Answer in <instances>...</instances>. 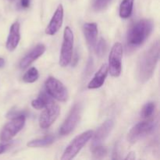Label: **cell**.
Here are the masks:
<instances>
[{
	"label": "cell",
	"mask_w": 160,
	"mask_h": 160,
	"mask_svg": "<svg viewBox=\"0 0 160 160\" xmlns=\"http://www.w3.org/2000/svg\"><path fill=\"white\" fill-rule=\"evenodd\" d=\"M160 43L157 40L140 56L137 65V78L142 83L152 77L159 59Z\"/></svg>",
	"instance_id": "1"
},
{
	"label": "cell",
	"mask_w": 160,
	"mask_h": 160,
	"mask_svg": "<svg viewBox=\"0 0 160 160\" xmlns=\"http://www.w3.org/2000/svg\"><path fill=\"white\" fill-rule=\"evenodd\" d=\"M153 23L150 20L144 19L136 22L128 31V44L135 48L142 45L152 31Z\"/></svg>",
	"instance_id": "2"
},
{
	"label": "cell",
	"mask_w": 160,
	"mask_h": 160,
	"mask_svg": "<svg viewBox=\"0 0 160 160\" xmlns=\"http://www.w3.org/2000/svg\"><path fill=\"white\" fill-rule=\"evenodd\" d=\"M26 121V117L23 114H19L11 118L9 123H6L0 133V141L7 142L13 138L23 128Z\"/></svg>",
	"instance_id": "3"
},
{
	"label": "cell",
	"mask_w": 160,
	"mask_h": 160,
	"mask_svg": "<svg viewBox=\"0 0 160 160\" xmlns=\"http://www.w3.org/2000/svg\"><path fill=\"white\" fill-rule=\"evenodd\" d=\"M93 133L92 131H87L80 135L77 136L66 148L61 159L70 160L73 159L82 149L83 147L87 144V142L92 138Z\"/></svg>",
	"instance_id": "4"
},
{
	"label": "cell",
	"mask_w": 160,
	"mask_h": 160,
	"mask_svg": "<svg viewBox=\"0 0 160 160\" xmlns=\"http://www.w3.org/2000/svg\"><path fill=\"white\" fill-rule=\"evenodd\" d=\"M73 33L70 27H67L64 29L63 40L59 56V65L62 67H67L70 63L73 57Z\"/></svg>",
	"instance_id": "5"
},
{
	"label": "cell",
	"mask_w": 160,
	"mask_h": 160,
	"mask_svg": "<svg viewBox=\"0 0 160 160\" xmlns=\"http://www.w3.org/2000/svg\"><path fill=\"white\" fill-rule=\"evenodd\" d=\"M122 58H123V46L121 43L117 42L113 45L109 56L108 69L111 76L117 78L122 70Z\"/></svg>",
	"instance_id": "6"
},
{
	"label": "cell",
	"mask_w": 160,
	"mask_h": 160,
	"mask_svg": "<svg viewBox=\"0 0 160 160\" xmlns=\"http://www.w3.org/2000/svg\"><path fill=\"white\" fill-rule=\"evenodd\" d=\"M156 128V123L152 120L142 121L134 125L128 135V141L131 144H134L141 139L151 134Z\"/></svg>",
	"instance_id": "7"
},
{
	"label": "cell",
	"mask_w": 160,
	"mask_h": 160,
	"mask_svg": "<svg viewBox=\"0 0 160 160\" xmlns=\"http://www.w3.org/2000/svg\"><path fill=\"white\" fill-rule=\"evenodd\" d=\"M46 92L55 99L66 102L68 99V92L61 81L53 77H49L45 83Z\"/></svg>",
	"instance_id": "8"
},
{
	"label": "cell",
	"mask_w": 160,
	"mask_h": 160,
	"mask_svg": "<svg viewBox=\"0 0 160 160\" xmlns=\"http://www.w3.org/2000/svg\"><path fill=\"white\" fill-rule=\"evenodd\" d=\"M81 112H82L81 105L80 103H76L72 107L71 110L69 112L68 116L66 118V120H64L63 123H62L60 129H59V134L61 135H67L75 129L77 125L79 123L80 119H81Z\"/></svg>",
	"instance_id": "9"
},
{
	"label": "cell",
	"mask_w": 160,
	"mask_h": 160,
	"mask_svg": "<svg viewBox=\"0 0 160 160\" xmlns=\"http://www.w3.org/2000/svg\"><path fill=\"white\" fill-rule=\"evenodd\" d=\"M60 113V107L52 100L45 108L39 118V126L42 129H47L54 123Z\"/></svg>",
	"instance_id": "10"
},
{
	"label": "cell",
	"mask_w": 160,
	"mask_h": 160,
	"mask_svg": "<svg viewBox=\"0 0 160 160\" xmlns=\"http://www.w3.org/2000/svg\"><path fill=\"white\" fill-rule=\"evenodd\" d=\"M114 123L112 120H107L98 128L95 133H93L92 135V147L97 146V145H102L103 142L106 140L109 135V134L112 131L113 128Z\"/></svg>",
	"instance_id": "11"
},
{
	"label": "cell",
	"mask_w": 160,
	"mask_h": 160,
	"mask_svg": "<svg viewBox=\"0 0 160 160\" xmlns=\"http://www.w3.org/2000/svg\"><path fill=\"white\" fill-rule=\"evenodd\" d=\"M62 21H63V6L62 4H59L45 29V34L48 35L56 34L62 27Z\"/></svg>",
	"instance_id": "12"
},
{
	"label": "cell",
	"mask_w": 160,
	"mask_h": 160,
	"mask_svg": "<svg viewBox=\"0 0 160 160\" xmlns=\"http://www.w3.org/2000/svg\"><path fill=\"white\" fill-rule=\"evenodd\" d=\"M45 46L43 44H38L36 45L30 52H28L20 62V67L21 69H25L29 67L31 63L37 60L40 56H42L45 52Z\"/></svg>",
	"instance_id": "13"
},
{
	"label": "cell",
	"mask_w": 160,
	"mask_h": 160,
	"mask_svg": "<svg viewBox=\"0 0 160 160\" xmlns=\"http://www.w3.org/2000/svg\"><path fill=\"white\" fill-rule=\"evenodd\" d=\"M20 23L18 22H15L11 25L6 44V48L9 52L14 51L18 46L20 40Z\"/></svg>",
	"instance_id": "14"
},
{
	"label": "cell",
	"mask_w": 160,
	"mask_h": 160,
	"mask_svg": "<svg viewBox=\"0 0 160 160\" xmlns=\"http://www.w3.org/2000/svg\"><path fill=\"white\" fill-rule=\"evenodd\" d=\"M109 73V69H108V64L104 63L99 70L95 73L93 78L90 81V82L88 84V89H97L103 85L106 78Z\"/></svg>",
	"instance_id": "15"
},
{
	"label": "cell",
	"mask_w": 160,
	"mask_h": 160,
	"mask_svg": "<svg viewBox=\"0 0 160 160\" xmlns=\"http://www.w3.org/2000/svg\"><path fill=\"white\" fill-rule=\"evenodd\" d=\"M84 37L91 48H94L98 38V26L95 23H86L83 26Z\"/></svg>",
	"instance_id": "16"
},
{
	"label": "cell",
	"mask_w": 160,
	"mask_h": 160,
	"mask_svg": "<svg viewBox=\"0 0 160 160\" xmlns=\"http://www.w3.org/2000/svg\"><path fill=\"white\" fill-rule=\"evenodd\" d=\"M52 98L47 92H42L39 94L37 98L31 102V106L36 109H42L46 107L47 105L52 101Z\"/></svg>",
	"instance_id": "17"
},
{
	"label": "cell",
	"mask_w": 160,
	"mask_h": 160,
	"mask_svg": "<svg viewBox=\"0 0 160 160\" xmlns=\"http://www.w3.org/2000/svg\"><path fill=\"white\" fill-rule=\"evenodd\" d=\"M134 0H123L120 6V17L123 19H128L132 14Z\"/></svg>",
	"instance_id": "18"
},
{
	"label": "cell",
	"mask_w": 160,
	"mask_h": 160,
	"mask_svg": "<svg viewBox=\"0 0 160 160\" xmlns=\"http://www.w3.org/2000/svg\"><path fill=\"white\" fill-rule=\"evenodd\" d=\"M54 141L55 138L53 136L48 135L42 138L34 139V140L31 141L27 144V145L30 148H41V147H45L52 145L54 142Z\"/></svg>",
	"instance_id": "19"
},
{
	"label": "cell",
	"mask_w": 160,
	"mask_h": 160,
	"mask_svg": "<svg viewBox=\"0 0 160 160\" xmlns=\"http://www.w3.org/2000/svg\"><path fill=\"white\" fill-rule=\"evenodd\" d=\"M38 70L35 67H31L23 75V81L26 83H34L38 79Z\"/></svg>",
	"instance_id": "20"
},
{
	"label": "cell",
	"mask_w": 160,
	"mask_h": 160,
	"mask_svg": "<svg viewBox=\"0 0 160 160\" xmlns=\"http://www.w3.org/2000/svg\"><path fill=\"white\" fill-rule=\"evenodd\" d=\"M94 48H95L96 54L99 57H102V56H104L105 53L106 52V50H107V44H106V42L102 38L98 42H96Z\"/></svg>",
	"instance_id": "21"
},
{
	"label": "cell",
	"mask_w": 160,
	"mask_h": 160,
	"mask_svg": "<svg viewBox=\"0 0 160 160\" xmlns=\"http://www.w3.org/2000/svg\"><path fill=\"white\" fill-rule=\"evenodd\" d=\"M156 109V104L152 102L146 103L142 110V116L143 118H148L151 117Z\"/></svg>",
	"instance_id": "22"
},
{
	"label": "cell",
	"mask_w": 160,
	"mask_h": 160,
	"mask_svg": "<svg viewBox=\"0 0 160 160\" xmlns=\"http://www.w3.org/2000/svg\"><path fill=\"white\" fill-rule=\"evenodd\" d=\"M92 153L93 156L96 159H102L107 154V149L105 147L102 146V145H97L92 148Z\"/></svg>",
	"instance_id": "23"
},
{
	"label": "cell",
	"mask_w": 160,
	"mask_h": 160,
	"mask_svg": "<svg viewBox=\"0 0 160 160\" xmlns=\"http://www.w3.org/2000/svg\"><path fill=\"white\" fill-rule=\"evenodd\" d=\"M112 0H94L93 2V9L95 11H101L106 9Z\"/></svg>",
	"instance_id": "24"
},
{
	"label": "cell",
	"mask_w": 160,
	"mask_h": 160,
	"mask_svg": "<svg viewBox=\"0 0 160 160\" xmlns=\"http://www.w3.org/2000/svg\"><path fill=\"white\" fill-rule=\"evenodd\" d=\"M30 2H31V0H20V5H21L22 7L26 9V8L29 7Z\"/></svg>",
	"instance_id": "25"
},
{
	"label": "cell",
	"mask_w": 160,
	"mask_h": 160,
	"mask_svg": "<svg viewBox=\"0 0 160 160\" xmlns=\"http://www.w3.org/2000/svg\"><path fill=\"white\" fill-rule=\"evenodd\" d=\"M135 159V152H131L130 153H128V156H127L126 158H125V159L126 160H133Z\"/></svg>",
	"instance_id": "26"
},
{
	"label": "cell",
	"mask_w": 160,
	"mask_h": 160,
	"mask_svg": "<svg viewBox=\"0 0 160 160\" xmlns=\"http://www.w3.org/2000/svg\"><path fill=\"white\" fill-rule=\"evenodd\" d=\"M9 145H6V144H0V154L4 152L6 149L8 148Z\"/></svg>",
	"instance_id": "27"
},
{
	"label": "cell",
	"mask_w": 160,
	"mask_h": 160,
	"mask_svg": "<svg viewBox=\"0 0 160 160\" xmlns=\"http://www.w3.org/2000/svg\"><path fill=\"white\" fill-rule=\"evenodd\" d=\"M5 65V60L2 58H0V67H2Z\"/></svg>",
	"instance_id": "28"
},
{
	"label": "cell",
	"mask_w": 160,
	"mask_h": 160,
	"mask_svg": "<svg viewBox=\"0 0 160 160\" xmlns=\"http://www.w3.org/2000/svg\"><path fill=\"white\" fill-rule=\"evenodd\" d=\"M9 1H13V0H9Z\"/></svg>",
	"instance_id": "29"
}]
</instances>
